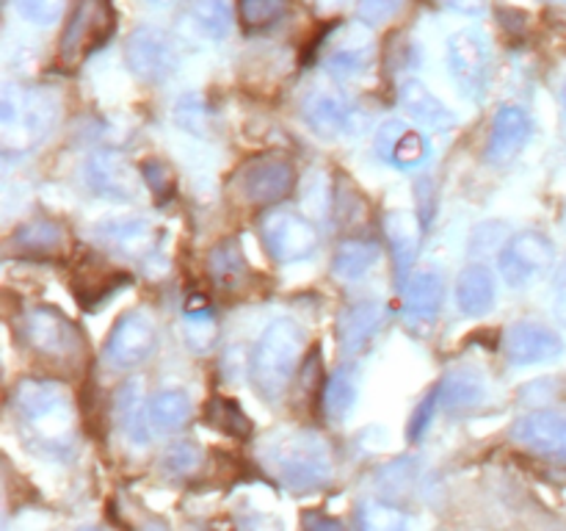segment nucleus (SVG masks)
Segmentation results:
<instances>
[{
    "label": "nucleus",
    "instance_id": "f257e3e1",
    "mask_svg": "<svg viewBox=\"0 0 566 531\" xmlns=\"http://www.w3.org/2000/svg\"><path fill=\"white\" fill-rule=\"evenodd\" d=\"M11 402L33 442L53 454L66 451L75 442L77 415L64 385L53 379H22L17 382Z\"/></svg>",
    "mask_w": 566,
    "mask_h": 531
},
{
    "label": "nucleus",
    "instance_id": "f03ea898",
    "mask_svg": "<svg viewBox=\"0 0 566 531\" xmlns=\"http://www.w3.org/2000/svg\"><path fill=\"white\" fill-rule=\"evenodd\" d=\"M302 348L304 332L296 321L276 319L265 326L252 352V368H249L260 396L276 402L287 391L302 360Z\"/></svg>",
    "mask_w": 566,
    "mask_h": 531
},
{
    "label": "nucleus",
    "instance_id": "7ed1b4c3",
    "mask_svg": "<svg viewBox=\"0 0 566 531\" xmlns=\"http://www.w3.org/2000/svg\"><path fill=\"white\" fill-rule=\"evenodd\" d=\"M59 103L48 92L25 86H6L0 100V133H3V153H25L42 142L55 125Z\"/></svg>",
    "mask_w": 566,
    "mask_h": 531
},
{
    "label": "nucleus",
    "instance_id": "20e7f679",
    "mask_svg": "<svg viewBox=\"0 0 566 531\" xmlns=\"http://www.w3.org/2000/svg\"><path fill=\"white\" fill-rule=\"evenodd\" d=\"M271 465L282 485L296 492L318 490L332 479V454L313 431H293L271 448Z\"/></svg>",
    "mask_w": 566,
    "mask_h": 531
},
{
    "label": "nucleus",
    "instance_id": "39448f33",
    "mask_svg": "<svg viewBox=\"0 0 566 531\" xmlns=\"http://www.w3.org/2000/svg\"><path fill=\"white\" fill-rule=\"evenodd\" d=\"M20 337L33 354L75 368L86 357V341L81 330L55 308H31L20 319Z\"/></svg>",
    "mask_w": 566,
    "mask_h": 531
},
{
    "label": "nucleus",
    "instance_id": "423d86ee",
    "mask_svg": "<svg viewBox=\"0 0 566 531\" xmlns=\"http://www.w3.org/2000/svg\"><path fill=\"white\" fill-rule=\"evenodd\" d=\"M116 31V14L111 0H77L66 17L59 42V61L66 70H77L88 55L97 53Z\"/></svg>",
    "mask_w": 566,
    "mask_h": 531
},
{
    "label": "nucleus",
    "instance_id": "0eeeda50",
    "mask_svg": "<svg viewBox=\"0 0 566 531\" xmlns=\"http://www.w3.org/2000/svg\"><path fill=\"white\" fill-rule=\"evenodd\" d=\"M448 66L457 81L459 92L468 100H481L490 92V75H492V59H490V42L484 33L464 28L448 39Z\"/></svg>",
    "mask_w": 566,
    "mask_h": 531
},
{
    "label": "nucleus",
    "instance_id": "6e6552de",
    "mask_svg": "<svg viewBox=\"0 0 566 531\" xmlns=\"http://www.w3.org/2000/svg\"><path fill=\"white\" fill-rule=\"evenodd\" d=\"M94 236L111 252L136 263H153L164 249V230L144 216H108L97 221Z\"/></svg>",
    "mask_w": 566,
    "mask_h": 531
},
{
    "label": "nucleus",
    "instance_id": "1a4fd4ad",
    "mask_svg": "<svg viewBox=\"0 0 566 531\" xmlns=\"http://www.w3.org/2000/svg\"><path fill=\"white\" fill-rule=\"evenodd\" d=\"M260 241L280 263H296L318 249V230L313 221L293 210H271L260 219Z\"/></svg>",
    "mask_w": 566,
    "mask_h": 531
},
{
    "label": "nucleus",
    "instance_id": "9d476101",
    "mask_svg": "<svg viewBox=\"0 0 566 531\" xmlns=\"http://www.w3.org/2000/svg\"><path fill=\"white\" fill-rule=\"evenodd\" d=\"M127 66L147 83H164L180 64L175 39L153 25L136 28L125 44Z\"/></svg>",
    "mask_w": 566,
    "mask_h": 531
},
{
    "label": "nucleus",
    "instance_id": "9b49d317",
    "mask_svg": "<svg viewBox=\"0 0 566 531\" xmlns=\"http://www.w3.org/2000/svg\"><path fill=\"white\" fill-rule=\"evenodd\" d=\"M556 249L553 241L539 230H523L503 247L501 274L512 288H525L553 266Z\"/></svg>",
    "mask_w": 566,
    "mask_h": 531
},
{
    "label": "nucleus",
    "instance_id": "f8f14e48",
    "mask_svg": "<svg viewBox=\"0 0 566 531\" xmlns=\"http://www.w3.org/2000/svg\"><path fill=\"white\" fill-rule=\"evenodd\" d=\"M158 346V330L155 321L144 310H130L122 315L105 341V360L114 368H136Z\"/></svg>",
    "mask_w": 566,
    "mask_h": 531
},
{
    "label": "nucleus",
    "instance_id": "ddd939ff",
    "mask_svg": "<svg viewBox=\"0 0 566 531\" xmlns=\"http://www.w3.org/2000/svg\"><path fill=\"white\" fill-rule=\"evenodd\" d=\"M564 348V337L536 321H517L503 332V357L509 365H520V368L553 363L562 357Z\"/></svg>",
    "mask_w": 566,
    "mask_h": 531
},
{
    "label": "nucleus",
    "instance_id": "4468645a",
    "mask_svg": "<svg viewBox=\"0 0 566 531\" xmlns=\"http://www.w3.org/2000/svg\"><path fill=\"white\" fill-rule=\"evenodd\" d=\"M241 194L252 205H274L285 199L296 186V169L285 158H258L249 160L238 175Z\"/></svg>",
    "mask_w": 566,
    "mask_h": 531
},
{
    "label": "nucleus",
    "instance_id": "2eb2a0df",
    "mask_svg": "<svg viewBox=\"0 0 566 531\" xmlns=\"http://www.w3.org/2000/svg\"><path fill=\"white\" fill-rule=\"evenodd\" d=\"M370 61H374V39L365 25H340L324 50L326 72L340 81H352L368 72Z\"/></svg>",
    "mask_w": 566,
    "mask_h": 531
},
{
    "label": "nucleus",
    "instance_id": "dca6fc26",
    "mask_svg": "<svg viewBox=\"0 0 566 531\" xmlns=\"http://www.w3.org/2000/svg\"><path fill=\"white\" fill-rule=\"evenodd\" d=\"M376 155H379L385 164L396 166L401 171H412L420 169L426 160L431 158V144L429 138L423 136L415 127L403 125V122L390 119L376 131V142H374Z\"/></svg>",
    "mask_w": 566,
    "mask_h": 531
},
{
    "label": "nucleus",
    "instance_id": "f3484780",
    "mask_svg": "<svg viewBox=\"0 0 566 531\" xmlns=\"http://www.w3.org/2000/svg\"><path fill=\"white\" fill-rule=\"evenodd\" d=\"M83 177L94 194L116 202H130L138 197V177L119 153H94L83 164Z\"/></svg>",
    "mask_w": 566,
    "mask_h": 531
},
{
    "label": "nucleus",
    "instance_id": "a211bd4d",
    "mask_svg": "<svg viewBox=\"0 0 566 531\" xmlns=\"http://www.w3.org/2000/svg\"><path fill=\"white\" fill-rule=\"evenodd\" d=\"M512 437L539 457L566 462V415L531 413L514 424Z\"/></svg>",
    "mask_w": 566,
    "mask_h": 531
},
{
    "label": "nucleus",
    "instance_id": "6ab92c4d",
    "mask_svg": "<svg viewBox=\"0 0 566 531\" xmlns=\"http://www.w3.org/2000/svg\"><path fill=\"white\" fill-rule=\"evenodd\" d=\"M302 114L304 122H307L318 136L329 138L352 131L357 111L352 108V103H348L343 94L329 92V88H315V92H310L307 97H304Z\"/></svg>",
    "mask_w": 566,
    "mask_h": 531
},
{
    "label": "nucleus",
    "instance_id": "aec40b11",
    "mask_svg": "<svg viewBox=\"0 0 566 531\" xmlns=\"http://www.w3.org/2000/svg\"><path fill=\"white\" fill-rule=\"evenodd\" d=\"M442 277L434 269H420L407 282V296H403V321L412 330H426L437 319L442 308Z\"/></svg>",
    "mask_w": 566,
    "mask_h": 531
},
{
    "label": "nucleus",
    "instance_id": "412c9836",
    "mask_svg": "<svg viewBox=\"0 0 566 531\" xmlns=\"http://www.w3.org/2000/svg\"><path fill=\"white\" fill-rule=\"evenodd\" d=\"M66 249V232L55 221L33 219L17 227L9 238V252L17 258L53 260Z\"/></svg>",
    "mask_w": 566,
    "mask_h": 531
},
{
    "label": "nucleus",
    "instance_id": "4be33fe9",
    "mask_svg": "<svg viewBox=\"0 0 566 531\" xmlns=\"http://www.w3.org/2000/svg\"><path fill=\"white\" fill-rule=\"evenodd\" d=\"M387 321V310L379 302H357L343 310L337 321V335L346 354H359L365 346H370L379 330Z\"/></svg>",
    "mask_w": 566,
    "mask_h": 531
},
{
    "label": "nucleus",
    "instance_id": "5701e85b",
    "mask_svg": "<svg viewBox=\"0 0 566 531\" xmlns=\"http://www.w3.org/2000/svg\"><path fill=\"white\" fill-rule=\"evenodd\" d=\"M528 138L531 116L520 105H503L495 116V125H492L486 155H490L492 164H506V160H512L528 144Z\"/></svg>",
    "mask_w": 566,
    "mask_h": 531
},
{
    "label": "nucleus",
    "instance_id": "b1692460",
    "mask_svg": "<svg viewBox=\"0 0 566 531\" xmlns=\"http://www.w3.org/2000/svg\"><path fill=\"white\" fill-rule=\"evenodd\" d=\"M398 103L415 122L431 127V131H448V127L457 125L451 108L420 81H403L398 86Z\"/></svg>",
    "mask_w": 566,
    "mask_h": 531
},
{
    "label": "nucleus",
    "instance_id": "393cba45",
    "mask_svg": "<svg viewBox=\"0 0 566 531\" xmlns=\"http://www.w3.org/2000/svg\"><path fill=\"white\" fill-rule=\"evenodd\" d=\"M387 241L392 247V260H396V282L407 285L409 271H412L415 258H418L420 247V225L412 214L398 210V214L387 216Z\"/></svg>",
    "mask_w": 566,
    "mask_h": 531
},
{
    "label": "nucleus",
    "instance_id": "a878e982",
    "mask_svg": "<svg viewBox=\"0 0 566 531\" xmlns=\"http://www.w3.org/2000/svg\"><path fill=\"white\" fill-rule=\"evenodd\" d=\"M440 391V407L448 413H468L486 402V382L479 371L457 368L437 385Z\"/></svg>",
    "mask_w": 566,
    "mask_h": 531
},
{
    "label": "nucleus",
    "instance_id": "bb28decb",
    "mask_svg": "<svg viewBox=\"0 0 566 531\" xmlns=\"http://www.w3.org/2000/svg\"><path fill=\"white\" fill-rule=\"evenodd\" d=\"M495 277L486 266H468L457 280V304L464 315L490 313L495 304Z\"/></svg>",
    "mask_w": 566,
    "mask_h": 531
},
{
    "label": "nucleus",
    "instance_id": "cd10ccee",
    "mask_svg": "<svg viewBox=\"0 0 566 531\" xmlns=\"http://www.w3.org/2000/svg\"><path fill=\"white\" fill-rule=\"evenodd\" d=\"M208 271L219 291H238L247 280V258H243L238 241H219L208 254Z\"/></svg>",
    "mask_w": 566,
    "mask_h": 531
},
{
    "label": "nucleus",
    "instance_id": "c85d7f7f",
    "mask_svg": "<svg viewBox=\"0 0 566 531\" xmlns=\"http://www.w3.org/2000/svg\"><path fill=\"white\" fill-rule=\"evenodd\" d=\"M191 398L182 391H160L158 396H153L147 407L149 426L158 435H171V431L182 429L191 420Z\"/></svg>",
    "mask_w": 566,
    "mask_h": 531
},
{
    "label": "nucleus",
    "instance_id": "c756f323",
    "mask_svg": "<svg viewBox=\"0 0 566 531\" xmlns=\"http://www.w3.org/2000/svg\"><path fill=\"white\" fill-rule=\"evenodd\" d=\"M116 415H119V426L125 429L127 440H133L136 446H147L149 435H153V426H149L147 409L142 407L138 385L127 382V385L116 393Z\"/></svg>",
    "mask_w": 566,
    "mask_h": 531
},
{
    "label": "nucleus",
    "instance_id": "7c9ffc66",
    "mask_svg": "<svg viewBox=\"0 0 566 531\" xmlns=\"http://www.w3.org/2000/svg\"><path fill=\"white\" fill-rule=\"evenodd\" d=\"M376 260H379V247H376L374 241H346L335 252L332 271H335V277H340V280L357 282L374 269Z\"/></svg>",
    "mask_w": 566,
    "mask_h": 531
},
{
    "label": "nucleus",
    "instance_id": "2f4dec72",
    "mask_svg": "<svg viewBox=\"0 0 566 531\" xmlns=\"http://www.w3.org/2000/svg\"><path fill=\"white\" fill-rule=\"evenodd\" d=\"M357 368L354 365H340L335 374L329 376L324 391V409L332 420H343L352 413L354 402H357Z\"/></svg>",
    "mask_w": 566,
    "mask_h": 531
},
{
    "label": "nucleus",
    "instance_id": "473e14b6",
    "mask_svg": "<svg viewBox=\"0 0 566 531\" xmlns=\"http://www.w3.org/2000/svg\"><path fill=\"white\" fill-rule=\"evenodd\" d=\"M188 20L197 28V33L213 39H227L232 31V9L227 0H193Z\"/></svg>",
    "mask_w": 566,
    "mask_h": 531
},
{
    "label": "nucleus",
    "instance_id": "72a5a7b5",
    "mask_svg": "<svg viewBox=\"0 0 566 531\" xmlns=\"http://www.w3.org/2000/svg\"><path fill=\"white\" fill-rule=\"evenodd\" d=\"M359 531H409L407 512L392 503L365 501L357 512Z\"/></svg>",
    "mask_w": 566,
    "mask_h": 531
},
{
    "label": "nucleus",
    "instance_id": "f704fd0d",
    "mask_svg": "<svg viewBox=\"0 0 566 531\" xmlns=\"http://www.w3.org/2000/svg\"><path fill=\"white\" fill-rule=\"evenodd\" d=\"M291 0H238V14L249 31H260L274 22H280L287 14Z\"/></svg>",
    "mask_w": 566,
    "mask_h": 531
},
{
    "label": "nucleus",
    "instance_id": "c9c22d12",
    "mask_svg": "<svg viewBox=\"0 0 566 531\" xmlns=\"http://www.w3.org/2000/svg\"><path fill=\"white\" fill-rule=\"evenodd\" d=\"M208 420L210 426H216V429H221L224 435H232V437H243L249 435V429H252V424H249L247 413H243L241 407H238L232 398H213V402L208 404Z\"/></svg>",
    "mask_w": 566,
    "mask_h": 531
},
{
    "label": "nucleus",
    "instance_id": "e433bc0d",
    "mask_svg": "<svg viewBox=\"0 0 566 531\" xmlns=\"http://www.w3.org/2000/svg\"><path fill=\"white\" fill-rule=\"evenodd\" d=\"M175 122L188 131L191 136H208L210 127V111L199 94H186L180 103L175 105Z\"/></svg>",
    "mask_w": 566,
    "mask_h": 531
},
{
    "label": "nucleus",
    "instance_id": "4c0bfd02",
    "mask_svg": "<svg viewBox=\"0 0 566 531\" xmlns=\"http://www.w3.org/2000/svg\"><path fill=\"white\" fill-rule=\"evenodd\" d=\"M186 326H188V337L197 348H208L210 343L216 341V324H213V313L208 308H186Z\"/></svg>",
    "mask_w": 566,
    "mask_h": 531
},
{
    "label": "nucleus",
    "instance_id": "58836bf2",
    "mask_svg": "<svg viewBox=\"0 0 566 531\" xmlns=\"http://www.w3.org/2000/svg\"><path fill=\"white\" fill-rule=\"evenodd\" d=\"M142 177L149 183V188L155 191V197L160 199V202H166V199L175 194L177 188V180H175V171L169 169V166L164 164V160H144L142 164Z\"/></svg>",
    "mask_w": 566,
    "mask_h": 531
},
{
    "label": "nucleus",
    "instance_id": "ea45409f",
    "mask_svg": "<svg viewBox=\"0 0 566 531\" xmlns=\"http://www.w3.org/2000/svg\"><path fill=\"white\" fill-rule=\"evenodd\" d=\"M17 11L36 25H50L66 9V0H14Z\"/></svg>",
    "mask_w": 566,
    "mask_h": 531
},
{
    "label": "nucleus",
    "instance_id": "a19ab883",
    "mask_svg": "<svg viewBox=\"0 0 566 531\" xmlns=\"http://www.w3.org/2000/svg\"><path fill=\"white\" fill-rule=\"evenodd\" d=\"M164 465H166V470H169V473L186 476V473H191V470L199 465V451L191 446V442H175V446L166 451Z\"/></svg>",
    "mask_w": 566,
    "mask_h": 531
},
{
    "label": "nucleus",
    "instance_id": "79ce46f5",
    "mask_svg": "<svg viewBox=\"0 0 566 531\" xmlns=\"http://www.w3.org/2000/svg\"><path fill=\"white\" fill-rule=\"evenodd\" d=\"M403 0H359V20L365 25H381V22L392 20Z\"/></svg>",
    "mask_w": 566,
    "mask_h": 531
},
{
    "label": "nucleus",
    "instance_id": "37998d69",
    "mask_svg": "<svg viewBox=\"0 0 566 531\" xmlns=\"http://www.w3.org/2000/svg\"><path fill=\"white\" fill-rule=\"evenodd\" d=\"M437 407H440V391L434 387V391L423 398V404H420L418 413H415L412 424H409V440H420V437H423V431L429 429L431 418H434Z\"/></svg>",
    "mask_w": 566,
    "mask_h": 531
},
{
    "label": "nucleus",
    "instance_id": "c03bdc74",
    "mask_svg": "<svg viewBox=\"0 0 566 531\" xmlns=\"http://www.w3.org/2000/svg\"><path fill=\"white\" fill-rule=\"evenodd\" d=\"M431 6L437 9H448V11H459V14L475 17L486 9V0H429Z\"/></svg>",
    "mask_w": 566,
    "mask_h": 531
},
{
    "label": "nucleus",
    "instance_id": "a18cd8bd",
    "mask_svg": "<svg viewBox=\"0 0 566 531\" xmlns=\"http://www.w3.org/2000/svg\"><path fill=\"white\" fill-rule=\"evenodd\" d=\"M304 531H346L337 520L326 518V514H304Z\"/></svg>",
    "mask_w": 566,
    "mask_h": 531
},
{
    "label": "nucleus",
    "instance_id": "49530a36",
    "mask_svg": "<svg viewBox=\"0 0 566 531\" xmlns=\"http://www.w3.org/2000/svg\"><path fill=\"white\" fill-rule=\"evenodd\" d=\"M553 296H556V310H558V319L566 324V260L564 266L558 269L556 274V285H553Z\"/></svg>",
    "mask_w": 566,
    "mask_h": 531
},
{
    "label": "nucleus",
    "instance_id": "de8ad7c7",
    "mask_svg": "<svg viewBox=\"0 0 566 531\" xmlns=\"http://www.w3.org/2000/svg\"><path fill=\"white\" fill-rule=\"evenodd\" d=\"M142 531H166V529L160 523H147Z\"/></svg>",
    "mask_w": 566,
    "mask_h": 531
},
{
    "label": "nucleus",
    "instance_id": "09e8293b",
    "mask_svg": "<svg viewBox=\"0 0 566 531\" xmlns=\"http://www.w3.org/2000/svg\"><path fill=\"white\" fill-rule=\"evenodd\" d=\"M149 3H153V6H171L175 0H149Z\"/></svg>",
    "mask_w": 566,
    "mask_h": 531
},
{
    "label": "nucleus",
    "instance_id": "8fccbe9b",
    "mask_svg": "<svg viewBox=\"0 0 566 531\" xmlns=\"http://www.w3.org/2000/svg\"><path fill=\"white\" fill-rule=\"evenodd\" d=\"M562 100H564V111H566V83H564V92H562Z\"/></svg>",
    "mask_w": 566,
    "mask_h": 531
},
{
    "label": "nucleus",
    "instance_id": "3c124183",
    "mask_svg": "<svg viewBox=\"0 0 566 531\" xmlns=\"http://www.w3.org/2000/svg\"><path fill=\"white\" fill-rule=\"evenodd\" d=\"M83 531H97V529H83Z\"/></svg>",
    "mask_w": 566,
    "mask_h": 531
},
{
    "label": "nucleus",
    "instance_id": "603ef678",
    "mask_svg": "<svg viewBox=\"0 0 566 531\" xmlns=\"http://www.w3.org/2000/svg\"><path fill=\"white\" fill-rule=\"evenodd\" d=\"M547 3H553V0H547Z\"/></svg>",
    "mask_w": 566,
    "mask_h": 531
}]
</instances>
